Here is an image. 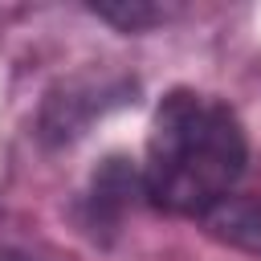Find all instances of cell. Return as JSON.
I'll list each match as a JSON object with an SVG mask.
<instances>
[{"mask_svg":"<svg viewBox=\"0 0 261 261\" xmlns=\"http://www.w3.org/2000/svg\"><path fill=\"white\" fill-rule=\"evenodd\" d=\"M245 130L237 114L200 90H171L151 118L143 192L171 216H208L245 171Z\"/></svg>","mask_w":261,"mask_h":261,"instance_id":"obj_1","label":"cell"},{"mask_svg":"<svg viewBox=\"0 0 261 261\" xmlns=\"http://www.w3.org/2000/svg\"><path fill=\"white\" fill-rule=\"evenodd\" d=\"M208 232L228 241L232 249H245V253H257L261 257V196H241L232 192L220 208H212L204 216Z\"/></svg>","mask_w":261,"mask_h":261,"instance_id":"obj_2","label":"cell"}]
</instances>
